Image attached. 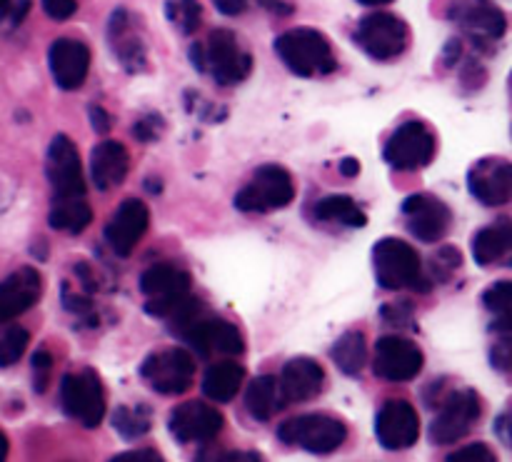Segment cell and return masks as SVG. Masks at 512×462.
Returning a JSON list of instances; mask_svg holds the SVG:
<instances>
[{
    "instance_id": "4",
    "label": "cell",
    "mask_w": 512,
    "mask_h": 462,
    "mask_svg": "<svg viewBox=\"0 0 512 462\" xmlns=\"http://www.w3.org/2000/svg\"><path fill=\"white\" fill-rule=\"evenodd\" d=\"M295 183L280 165H263L255 170L253 180L235 195V208L243 213H268L293 203Z\"/></svg>"
},
{
    "instance_id": "10",
    "label": "cell",
    "mask_w": 512,
    "mask_h": 462,
    "mask_svg": "<svg viewBox=\"0 0 512 462\" xmlns=\"http://www.w3.org/2000/svg\"><path fill=\"white\" fill-rule=\"evenodd\" d=\"M423 363V350L408 338L385 335V338H380L378 345H375V375L388 380V383H405V380H413L415 375L423 370Z\"/></svg>"
},
{
    "instance_id": "28",
    "label": "cell",
    "mask_w": 512,
    "mask_h": 462,
    "mask_svg": "<svg viewBox=\"0 0 512 462\" xmlns=\"http://www.w3.org/2000/svg\"><path fill=\"white\" fill-rule=\"evenodd\" d=\"M315 215L320 220H330V223H343L348 228H363L368 223L363 208L355 203L348 195H330V198H323L318 205H315Z\"/></svg>"
},
{
    "instance_id": "37",
    "label": "cell",
    "mask_w": 512,
    "mask_h": 462,
    "mask_svg": "<svg viewBox=\"0 0 512 462\" xmlns=\"http://www.w3.org/2000/svg\"><path fill=\"white\" fill-rule=\"evenodd\" d=\"M43 8L53 20H68L78 10V0H43Z\"/></svg>"
},
{
    "instance_id": "16",
    "label": "cell",
    "mask_w": 512,
    "mask_h": 462,
    "mask_svg": "<svg viewBox=\"0 0 512 462\" xmlns=\"http://www.w3.org/2000/svg\"><path fill=\"white\" fill-rule=\"evenodd\" d=\"M470 193L485 205H505L512 195V165L503 158H483L470 168Z\"/></svg>"
},
{
    "instance_id": "30",
    "label": "cell",
    "mask_w": 512,
    "mask_h": 462,
    "mask_svg": "<svg viewBox=\"0 0 512 462\" xmlns=\"http://www.w3.org/2000/svg\"><path fill=\"white\" fill-rule=\"evenodd\" d=\"M333 360L345 375H358L368 363V343L363 333H345L338 343L333 345Z\"/></svg>"
},
{
    "instance_id": "26",
    "label": "cell",
    "mask_w": 512,
    "mask_h": 462,
    "mask_svg": "<svg viewBox=\"0 0 512 462\" xmlns=\"http://www.w3.org/2000/svg\"><path fill=\"white\" fill-rule=\"evenodd\" d=\"M283 395H280L278 380L273 375H260L248 385L245 393V408L255 420H270L280 408H283Z\"/></svg>"
},
{
    "instance_id": "8",
    "label": "cell",
    "mask_w": 512,
    "mask_h": 462,
    "mask_svg": "<svg viewBox=\"0 0 512 462\" xmlns=\"http://www.w3.org/2000/svg\"><path fill=\"white\" fill-rule=\"evenodd\" d=\"M143 380L160 395H183L195 378L193 355L188 350L168 348L153 353L143 363Z\"/></svg>"
},
{
    "instance_id": "15",
    "label": "cell",
    "mask_w": 512,
    "mask_h": 462,
    "mask_svg": "<svg viewBox=\"0 0 512 462\" xmlns=\"http://www.w3.org/2000/svg\"><path fill=\"white\" fill-rule=\"evenodd\" d=\"M403 213L408 215V228L415 238L423 243H435L443 238L453 223V213L443 200L433 198V195H410L403 203Z\"/></svg>"
},
{
    "instance_id": "14",
    "label": "cell",
    "mask_w": 512,
    "mask_h": 462,
    "mask_svg": "<svg viewBox=\"0 0 512 462\" xmlns=\"http://www.w3.org/2000/svg\"><path fill=\"white\" fill-rule=\"evenodd\" d=\"M170 433L180 443H205L213 440L223 428V415L208 403H183L170 413Z\"/></svg>"
},
{
    "instance_id": "45",
    "label": "cell",
    "mask_w": 512,
    "mask_h": 462,
    "mask_svg": "<svg viewBox=\"0 0 512 462\" xmlns=\"http://www.w3.org/2000/svg\"><path fill=\"white\" fill-rule=\"evenodd\" d=\"M340 173H343L345 178H355V175L360 173V163L355 158H345L343 163H340Z\"/></svg>"
},
{
    "instance_id": "3",
    "label": "cell",
    "mask_w": 512,
    "mask_h": 462,
    "mask_svg": "<svg viewBox=\"0 0 512 462\" xmlns=\"http://www.w3.org/2000/svg\"><path fill=\"white\" fill-rule=\"evenodd\" d=\"M278 435L283 443L303 448L308 453L325 455L338 450L348 438V428L343 420L333 418V415H300V418L285 420L278 428Z\"/></svg>"
},
{
    "instance_id": "13",
    "label": "cell",
    "mask_w": 512,
    "mask_h": 462,
    "mask_svg": "<svg viewBox=\"0 0 512 462\" xmlns=\"http://www.w3.org/2000/svg\"><path fill=\"white\" fill-rule=\"evenodd\" d=\"M375 433L383 448L388 450H405L418 443L420 420L418 413L405 400H390L383 405L375 420Z\"/></svg>"
},
{
    "instance_id": "12",
    "label": "cell",
    "mask_w": 512,
    "mask_h": 462,
    "mask_svg": "<svg viewBox=\"0 0 512 462\" xmlns=\"http://www.w3.org/2000/svg\"><path fill=\"white\" fill-rule=\"evenodd\" d=\"M48 180L55 198H83L85 180L80 168L78 148L68 135H55L48 148Z\"/></svg>"
},
{
    "instance_id": "33",
    "label": "cell",
    "mask_w": 512,
    "mask_h": 462,
    "mask_svg": "<svg viewBox=\"0 0 512 462\" xmlns=\"http://www.w3.org/2000/svg\"><path fill=\"white\" fill-rule=\"evenodd\" d=\"M113 425L123 438H140L150 430V415L145 408H118L113 415Z\"/></svg>"
},
{
    "instance_id": "31",
    "label": "cell",
    "mask_w": 512,
    "mask_h": 462,
    "mask_svg": "<svg viewBox=\"0 0 512 462\" xmlns=\"http://www.w3.org/2000/svg\"><path fill=\"white\" fill-rule=\"evenodd\" d=\"M165 15L183 35H193L203 20V8L198 0H165Z\"/></svg>"
},
{
    "instance_id": "38",
    "label": "cell",
    "mask_w": 512,
    "mask_h": 462,
    "mask_svg": "<svg viewBox=\"0 0 512 462\" xmlns=\"http://www.w3.org/2000/svg\"><path fill=\"white\" fill-rule=\"evenodd\" d=\"M160 130H163V120H160L158 115H148V118H143L135 125L138 140H155L160 135Z\"/></svg>"
},
{
    "instance_id": "29",
    "label": "cell",
    "mask_w": 512,
    "mask_h": 462,
    "mask_svg": "<svg viewBox=\"0 0 512 462\" xmlns=\"http://www.w3.org/2000/svg\"><path fill=\"white\" fill-rule=\"evenodd\" d=\"M508 250L510 228H505V225H490V228H483L473 240V255L480 265L500 263Z\"/></svg>"
},
{
    "instance_id": "25",
    "label": "cell",
    "mask_w": 512,
    "mask_h": 462,
    "mask_svg": "<svg viewBox=\"0 0 512 462\" xmlns=\"http://www.w3.org/2000/svg\"><path fill=\"white\" fill-rule=\"evenodd\" d=\"M243 380L245 370L238 363H233V360H225V363L213 365L205 373L203 393L210 400H215V403H230L238 395V390L243 388Z\"/></svg>"
},
{
    "instance_id": "34",
    "label": "cell",
    "mask_w": 512,
    "mask_h": 462,
    "mask_svg": "<svg viewBox=\"0 0 512 462\" xmlns=\"http://www.w3.org/2000/svg\"><path fill=\"white\" fill-rule=\"evenodd\" d=\"M510 303H512V285L508 280L503 283H495L493 288L485 290V305L498 315L500 320L508 323V315H510Z\"/></svg>"
},
{
    "instance_id": "7",
    "label": "cell",
    "mask_w": 512,
    "mask_h": 462,
    "mask_svg": "<svg viewBox=\"0 0 512 462\" xmlns=\"http://www.w3.org/2000/svg\"><path fill=\"white\" fill-rule=\"evenodd\" d=\"M373 265L378 283L388 290L415 288L420 283V255L405 240H380L373 248Z\"/></svg>"
},
{
    "instance_id": "42",
    "label": "cell",
    "mask_w": 512,
    "mask_h": 462,
    "mask_svg": "<svg viewBox=\"0 0 512 462\" xmlns=\"http://www.w3.org/2000/svg\"><path fill=\"white\" fill-rule=\"evenodd\" d=\"M245 5H248V0H215V8H218L220 13H225V15L243 13Z\"/></svg>"
},
{
    "instance_id": "17",
    "label": "cell",
    "mask_w": 512,
    "mask_h": 462,
    "mask_svg": "<svg viewBox=\"0 0 512 462\" xmlns=\"http://www.w3.org/2000/svg\"><path fill=\"white\" fill-rule=\"evenodd\" d=\"M148 225V205L138 198H128L120 203L118 210H115L113 220H110L108 228H105V238H108L110 248L125 258V255H130V250L143 240Z\"/></svg>"
},
{
    "instance_id": "48",
    "label": "cell",
    "mask_w": 512,
    "mask_h": 462,
    "mask_svg": "<svg viewBox=\"0 0 512 462\" xmlns=\"http://www.w3.org/2000/svg\"><path fill=\"white\" fill-rule=\"evenodd\" d=\"M10 10V0H0V18Z\"/></svg>"
},
{
    "instance_id": "6",
    "label": "cell",
    "mask_w": 512,
    "mask_h": 462,
    "mask_svg": "<svg viewBox=\"0 0 512 462\" xmlns=\"http://www.w3.org/2000/svg\"><path fill=\"white\" fill-rule=\"evenodd\" d=\"M60 403L65 413L85 428H98L105 418V393L93 370L65 375L60 385Z\"/></svg>"
},
{
    "instance_id": "19",
    "label": "cell",
    "mask_w": 512,
    "mask_h": 462,
    "mask_svg": "<svg viewBox=\"0 0 512 462\" xmlns=\"http://www.w3.org/2000/svg\"><path fill=\"white\" fill-rule=\"evenodd\" d=\"M50 73L63 90H75L85 83L90 70L88 45L73 38H60L50 45Z\"/></svg>"
},
{
    "instance_id": "41",
    "label": "cell",
    "mask_w": 512,
    "mask_h": 462,
    "mask_svg": "<svg viewBox=\"0 0 512 462\" xmlns=\"http://www.w3.org/2000/svg\"><path fill=\"white\" fill-rule=\"evenodd\" d=\"M260 5L275 15H290L295 10V5L290 0H260Z\"/></svg>"
},
{
    "instance_id": "36",
    "label": "cell",
    "mask_w": 512,
    "mask_h": 462,
    "mask_svg": "<svg viewBox=\"0 0 512 462\" xmlns=\"http://www.w3.org/2000/svg\"><path fill=\"white\" fill-rule=\"evenodd\" d=\"M33 370H35V388L38 393H43L45 385H48V375L53 370V355H48L45 350H38L33 355Z\"/></svg>"
},
{
    "instance_id": "21",
    "label": "cell",
    "mask_w": 512,
    "mask_h": 462,
    "mask_svg": "<svg viewBox=\"0 0 512 462\" xmlns=\"http://www.w3.org/2000/svg\"><path fill=\"white\" fill-rule=\"evenodd\" d=\"M325 373L315 360L295 358L283 368V375L278 380L283 403H305L313 400L323 390Z\"/></svg>"
},
{
    "instance_id": "9",
    "label": "cell",
    "mask_w": 512,
    "mask_h": 462,
    "mask_svg": "<svg viewBox=\"0 0 512 462\" xmlns=\"http://www.w3.org/2000/svg\"><path fill=\"white\" fill-rule=\"evenodd\" d=\"M435 155V135L420 120L403 123L385 145V160L395 170H418L433 160Z\"/></svg>"
},
{
    "instance_id": "18",
    "label": "cell",
    "mask_w": 512,
    "mask_h": 462,
    "mask_svg": "<svg viewBox=\"0 0 512 462\" xmlns=\"http://www.w3.org/2000/svg\"><path fill=\"white\" fill-rule=\"evenodd\" d=\"M183 335L200 355H240L245 350L240 330L220 318L193 320L188 328H183Z\"/></svg>"
},
{
    "instance_id": "11",
    "label": "cell",
    "mask_w": 512,
    "mask_h": 462,
    "mask_svg": "<svg viewBox=\"0 0 512 462\" xmlns=\"http://www.w3.org/2000/svg\"><path fill=\"white\" fill-rule=\"evenodd\" d=\"M480 418V400L473 390H460L445 400L443 410L430 425V440L435 445L458 443L460 438L470 433Z\"/></svg>"
},
{
    "instance_id": "24",
    "label": "cell",
    "mask_w": 512,
    "mask_h": 462,
    "mask_svg": "<svg viewBox=\"0 0 512 462\" xmlns=\"http://www.w3.org/2000/svg\"><path fill=\"white\" fill-rule=\"evenodd\" d=\"M110 45H113L118 60L130 70V73L145 68V45L143 40L130 30V18L125 10H118V13L110 18Z\"/></svg>"
},
{
    "instance_id": "39",
    "label": "cell",
    "mask_w": 512,
    "mask_h": 462,
    "mask_svg": "<svg viewBox=\"0 0 512 462\" xmlns=\"http://www.w3.org/2000/svg\"><path fill=\"white\" fill-rule=\"evenodd\" d=\"M110 462H163V458L155 450H133V453H123Z\"/></svg>"
},
{
    "instance_id": "32",
    "label": "cell",
    "mask_w": 512,
    "mask_h": 462,
    "mask_svg": "<svg viewBox=\"0 0 512 462\" xmlns=\"http://www.w3.org/2000/svg\"><path fill=\"white\" fill-rule=\"evenodd\" d=\"M28 340L30 335L25 328L0 323V368H8V365L18 363L20 355L28 348Z\"/></svg>"
},
{
    "instance_id": "35",
    "label": "cell",
    "mask_w": 512,
    "mask_h": 462,
    "mask_svg": "<svg viewBox=\"0 0 512 462\" xmlns=\"http://www.w3.org/2000/svg\"><path fill=\"white\" fill-rule=\"evenodd\" d=\"M448 462H498V458H495V453L488 448V445L473 443V445H465V448H460L458 453L450 455Z\"/></svg>"
},
{
    "instance_id": "27",
    "label": "cell",
    "mask_w": 512,
    "mask_h": 462,
    "mask_svg": "<svg viewBox=\"0 0 512 462\" xmlns=\"http://www.w3.org/2000/svg\"><path fill=\"white\" fill-rule=\"evenodd\" d=\"M90 220H93V210L83 198H55L48 215L50 228L65 230V233H80L88 228Z\"/></svg>"
},
{
    "instance_id": "44",
    "label": "cell",
    "mask_w": 512,
    "mask_h": 462,
    "mask_svg": "<svg viewBox=\"0 0 512 462\" xmlns=\"http://www.w3.org/2000/svg\"><path fill=\"white\" fill-rule=\"evenodd\" d=\"M493 363L498 365L500 370H508V363H510V348H508V343L498 345V348L493 350Z\"/></svg>"
},
{
    "instance_id": "5",
    "label": "cell",
    "mask_w": 512,
    "mask_h": 462,
    "mask_svg": "<svg viewBox=\"0 0 512 462\" xmlns=\"http://www.w3.org/2000/svg\"><path fill=\"white\" fill-rule=\"evenodd\" d=\"M355 43L375 60H393L408 50L410 28L393 13L365 15L355 30Z\"/></svg>"
},
{
    "instance_id": "20",
    "label": "cell",
    "mask_w": 512,
    "mask_h": 462,
    "mask_svg": "<svg viewBox=\"0 0 512 462\" xmlns=\"http://www.w3.org/2000/svg\"><path fill=\"white\" fill-rule=\"evenodd\" d=\"M43 293L38 270L20 268L0 283V323H13L18 315L28 313Z\"/></svg>"
},
{
    "instance_id": "46",
    "label": "cell",
    "mask_w": 512,
    "mask_h": 462,
    "mask_svg": "<svg viewBox=\"0 0 512 462\" xmlns=\"http://www.w3.org/2000/svg\"><path fill=\"white\" fill-rule=\"evenodd\" d=\"M5 458H8V438L0 433V462H5Z\"/></svg>"
},
{
    "instance_id": "22",
    "label": "cell",
    "mask_w": 512,
    "mask_h": 462,
    "mask_svg": "<svg viewBox=\"0 0 512 462\" xmlns=\"http://www.w3.org/2000/svg\"><path fill=\"white\" fill-rule=\"evenodd\" d=\"M130 170L128 150L118 140H103L95 145L93 155H90V175L98 190H113L123 185L125 175Z\"/></svg>"
},
{
    "instance_id": "47",
    "label": "cell",
    "mask_w": 512,
    "mask_h": 462,
    "mask_svg": "<svg viewBox=\"0 0 512 462\" xmlns=\"http://www.w3.org/2000/svg\"><path fill=\"white\" fill-rule=\"evenodd\" d=\"M360 3L363 5H388V3H393V0H360Z\"/></svg>"
},
{
    "instance_id": "1",
    "label": "cell",
    "mask_w": 512,
    "mask_h": 462,
    "mask_svg": "<svg viewBox=\"0 0 512 462\" xmlns=\"http://www.w3.org/2000/svg\"><path fill=\"white\" fill-rule=\"evenodd\" d=\"M190 58L200 70H208L220 85H235L253 70V55L238 43L230 30H213L205 45H195Z\"/></svg>"
},
{
    "instance_id": "43",
    "label": "cell",
    "mask_w": 512,
    "mask_h": 462,
    "mask_svg": "<svg viewBox=\"0 0 512 462\" xmlns=\"http://www.w3.org/2000/svg\"><path fill=\"white\" fill-rule=\"evenodd\" d=\"M218 462H265L260 453H243V450H235V453H225Z\"/></svg>"
},
{
    "instance_id": "40",
    "label": "cell",
    "mask_w": 512,
    "mask_h": 462,
    "mask_svg": "<svg viewBox=\"0 0 512 462\" xmlns=\"http://www.w3.org/2000/svg\"><path fill=\"white\" fill-rule=\"evenodd\" d=\"M90 123H93V128L98 130L100 135H108L110 125H113V118H110L103 108H93L90 110Z\"/></svg>"
},
{
    "instance_id": "2",
    "label": "cell",
    "mask_w": 512,
    "mask_h": 462,
    "mask_svg": "<svg viewBox=\"0 0 512 462\" xmlns=\"http://www.w3.org/2000/svg\"><path fill=\"white\" fill-rule=\"evenodd\" d=\"M275 50L283 63L300 78H315L335 70V55L328 38L313 28H295L275 40Z\"/></svg>"
},
{
    "instance_id": "23",
    "label": "cell",
    "mask_w": 512,
    "mask_h": 462,
    "mask_svg": "<svg viewBox=\"0 0 512 462\" xmlns=\"http://www.w3.org/2000/svg\"><path fill=\"white\" fill-rule=\"evenodd\" d=\"M453 18L473 35L475 40H498L505 35L508 20H505L503 10L485 0H475V3H463L455 8Z\"/></svg>"
}]
</instances>
